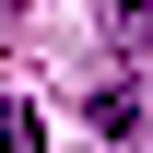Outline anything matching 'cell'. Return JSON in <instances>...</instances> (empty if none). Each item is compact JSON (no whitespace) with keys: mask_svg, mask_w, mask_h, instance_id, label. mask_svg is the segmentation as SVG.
Returning <instances> with one entry per match:
<instances>
[{"mask_svg":"<svg viewBox=\"0 0 153 153\" xmlns=\"http://www.w3.org/2000/svg\"><path fill=\"white\" fill-rule=\"evenodd\" d=\"M0 153H36V118H24L12 94H0Z\"/></svg>","mask_w":153,"mask_h":153,"instance_id":"obj_2","label":"cell"},{"mask_svg":"<svg viewBox=\"0 0 153 153\" xmlns=\"http://www.w3.org/2000/svg\"><path fill=\"white\" fill-rule=\"evenodd\" d=\"M141 106H153V82H141V71H106V82H94V130H106V141H130V130H141Z\"/></svg>","mask_w":153,"mask_h":153,"instance_id":"obj_1","label":"cell"}]
</instances>
